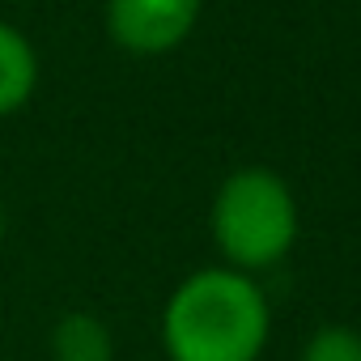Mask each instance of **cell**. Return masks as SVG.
<instances>
[{"instance_id": "6da1fadb", "label": "cell", "mask_w": 361, "mask_h": 361, "mask_svg": "<svg viewBox=\"0 0 361 361\" xmlns=\"http://www.w3.org/2000/svg\"><path fill=\"white\" fill-rule=\"evenodd\" d=\"M268 331V293L238 268H200L161 306V348L170 361H259Z\"/></svg>"}, {"instance_id": "7a4b0ae2", "label": "cell", "mask_w": 361, "mask_h": 361, "mask_svg": "<svg viewBox=\"0 0 361 361\" xmlns=\"http://www.w3.org/2000/svg\"><path fill=\"white\" fill-rule=\"evenodd\" d=\"M209 221L226 268H238L247 276L281 264L298 243V200L289 183L268 166H243L226 174Z\"/></svg>"}, {"instance_id": "3957f363", "label": "cell", "mask_w": 361, "mask_h": 361, "mask_svg": "<svg viewBox=\"0 0 361 361\" xmlns=\"http://www.w3.org/2000/svg\"><path fill=\"white\" fill-rule=\"evenodd\" d=\"M106 35L119 51L153 60L183 43L200 22V0H106Z\"/></svg>"}, {"instance_id": "277c9868", "label": "cell", "mask_w": 361, "mask_h": 361, "mask_svg": "<svg viewBox=\"0 0 361 361\" xmlns=\"http://www.w3.org/2000/svg\"><path fill=\"white\" fill-rule=\"evenodd\" d=\"M39 90V51L35 43L0 18V119L22 111Z\"/></svg>"}, {"instance_id": "5b68a950", "label": "cell", "mask_w": 361, "mask_h": 361, "mask_svg": "<svg viewBox=\"0 0 361 361\" xmlns=\"http://www.w3.org/2000/svg\"><path fill=\"white\" fill-rule=\"evenodd\" d=\"M47 348H51V361H115V336L90 310L60 314Z\"/></svg>"}, {"instance_id": "8992f818", "label": "cell", "mask_w": 361, "mask_h": 361, "mask_svg": "<svg viewBox=\"0 0 361 361\" xmlns=\"http://www.w3.org/2000/svg\"><path fill=\"white\" fill-rule=\"evenodd\" d=\"M298 361H361V331L340 327V323H327V327H319L302 344V357Z\"/></svg>"}, {"instance_id": "52a82bcc", "label": "cell", "mask_w": 361, "mask_h": 361, "mask_svg": "<svg viewBox=\"0 0 361 361\" xmlns=\"http://www.w3.org/2000/svg\"><path fill=\"white\" fill-rule=\"evenodd\" d=\"M0 243H5V200H0Z\"/></svg>"}]
</instances>
